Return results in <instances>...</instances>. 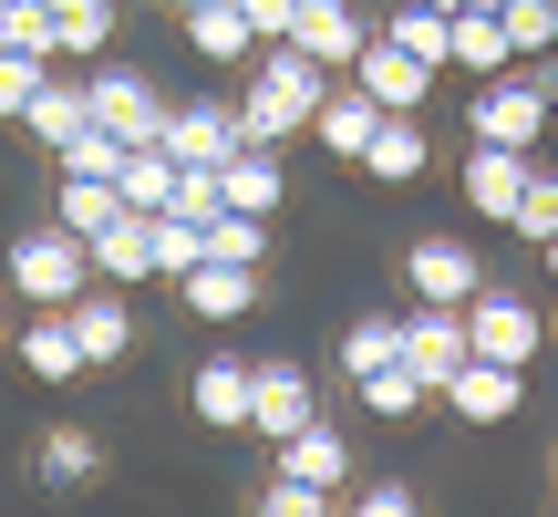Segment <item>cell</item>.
<instances>
[{
  "instance_id": "14",
  "label": "cell",
  "mask_w": 558,
  "mask_h": 517,
  "mask_svg": "<svg viewBox=\"0 0 558 517\" xmlns=\"http://www.w3.org/2000/svg\"><path fill=\"white\" fill-rule=\"evenodd\" d=\"M218 197L239 207V218H279V197H290V177H279V145H239V156L218 166Z\"/></svg>"
},
{
  "instance_id": "16",
  "label": "cell",
  "mask_w": 558,
  "mask_h": 517,
  "mask_svg": "<svg viewBox=\"0 0 558 517\" xmlns=\"http://www.w3.org/2000/svg\"><path fill=\"white\" fill-rule=\"evenodd\" d=\"M177 290H186V311H197V321H218V332H228L239 311H259V269H228V258H197Z\"/></svg>"
},
{
  "instance_id": "44",
  "label": "cell",
  "mask_w": 558,
  "mask_h": 517,
  "mask_svg": "<svg viewBox=\"0 0 558 517\" xmlns=\"http://www.w3.org/2000/svg\"><path fill=\"white\" fill-rule=\"evenodd\" d=\"M548 279H558V239H548Z\"/></svg>"
},
{
  "instance_id": "43",
  "label": "cell",
  "mask_w": 558,
  "mask_h": 517,
  "mask_svg": "<svg viewBox=\"0 0 558 517\" xmlns=\"http://www.w3.org/2000/svg\"><path fill=\"white\" fill-rule=\"evenodd\" d=\"M456 11H507V0H456Z\"/></svg>"
},
{
  "instance_id": "5",
  "label": "cell",
  "mask_w": 558,
  "mask_h": 517,
  "mask_svg": "<svg viewBox=\"0 0 558 517\" xmlns=\"http://www.w3.org/2000/svg\"><path fill=\"white\" fill-rule=\"evenodd\" d=\"M83 104H94V124H114L124 145H156L166 135V94L145 73H124V62H94V73H83Z\"/></svg>"
},
{
  "instance_id": "31",
  "label": "cell",
  "mask_w": 558,
  "mask_h": 517,
  "mask_svg": "<svg viewBox=\"0 0 558 517\" xmlns=\"http://www.w3.org/2000/svg\"><path fill=\"white\" fill-rule=\"evenodd\" d=\"M94 279H156V258H145V218H135V207H124V218L94 239Z\"/></svg>"
},
{
  "instance_id": "41",
  "label": "cell",
  "mask_w": 558,
  "mask_h": 517,
  "mask_svg": "<svg viewBox=\"0 0 558 517\" xmlns=\"http://www.w3.org/2000/svg\"><path fill=\"white\" fill-rule=\"evenodd\" d=\"M352 517H424V497H414V486H393V477H383V486H362V507Z\"/></svg>"
},
{
  "instance_id": "24",
  "label": "cell",
  "mask_w": 558,
  "mask_h": 517,
  "mask_svg": "<svg viewBox=\"0 0 558 517\" xmlns=\"http://www.w3.org/2000/svg\"><path fill=\"white\" fill-rule=\"evenodd\" d=\"M21 362H32L41 383H73V373H83V341H73V321H62V311H32V321H21Z\"/></svg>"
},
{
  "instance_id": "6",
  "label": "cell",
  "mask_w": 558,
  "mask_h": 517,
  "mask_svg": "<svg viewBox=\"0 0 558 517\" xmlns=\"http://www.w3.org/2000/svg\"><path fill=\"white\" fill-rule=\"evenodd\" d=\"M403 279H414V300H456V311H465V300L486 290V258L465 249L456 228H435V239H414V249H403Z\"/></svg>"
},
{
  "instance_id": "29",
  "label": "cell",
  "mask_w": 558,
  "mask_h": 517,
  "mask_svg": "<svg viewBox=\"0 0 558 517\" xmlns=\"http://www.w3.org/2000/svg\"><path fill=\"white\" fill-rule=\"evenodd\" d=\"M445 32H456V11H435V0H403V11L383 21V41L414 52V62H435V73H445Z\"/></svg>"
},
{
  "instance_id": "4",
  "label": "cell",
  "mask_w": 558,
  "mask_h": 517,
  "mask_svg": "<svg viewBox=\"0 0 558 517\" xmlns=\"http://www.w3.org/2000/svg\"><path fill=\"white\" fill-rule=\"evenodd\" d=\"M538 341H548V311L527 290H497V279H486L476 300H465V352H486V362H538Z\"/></svg>"
},
{
  "instance_id": "22",
  "label": "cell",
  "mask_w": 558,
  "mask_h": 517,
  "mask_svg": "<svg viewBox=\"0 0 558 517\" xmlns=\"http://www.w3.org/2000/svg\"><path fill=\"white\" fill-rule=\"evenodd\" d=\"M507 62H518V52H507V32H497V11H456V32H445V73H507Z\"/></svg>"
},
{
  "instance_id": "8",
  "label": "cell",
  "mask_w": 558,
  "mask_h": 517,
  "mask_svg": "<svg viewBox=\"0 0 558 517\" xmlns=\"http://www.w3.org/2000/svg\"><path fill=\"white\" fill-rule=\"evenodd\" d=\"M166 156H177V166H228V156H239V104H166Z\"/></svg>"
},
{
  "instance_id": "9",
  "label": "cell",
  "mask_w": 558,
  "mask_h": 517,
  "mask_svg": "<svg viewBox=\"0 0 558 517\" xmlns=\"http://www.w3.org/2000/svg\"><path fill=\"white\" fill-rule=\"evenodd\" d=\"M435 394L456 404L465 424H507V414H518V404H527V383H518V362H486V352H465L456 373L435 383Z\"/></svg>"
},
{
  "instance_id": "10",
  "label": "cell",
  "mask_w": 558,
  "mask_h": 517,
  "mask_svg": "<svg viewBox=\"0 0 558 517\" xmlns=\"http://www.w3.org/2000/svg\"><path fill=\"white\" fill-rule=\"evenodd\" d=\"M527 177H538V166H527L518 145H476V156H465V207H476V218H497V228H518Z\"/></svg>"
},
{
  "instance_id": "35",
  "label": "cell",
  "mask_w": 558,
  "mask_h": 517,
  "mask_svg": "<svg viewBox=\"0 0 558 517\" xmlns=\"http://www.w3.org/2000/svg\"><path fill=\"white\" fill-rule=\"evenodd\" d=\"M94 477V435H83V424H52V435H41V486H83Z\"/></svg>"
},
{
  "instance_id": "30",
  "label": "cell",
  "mask_w": 558,
  "mask_h": 517,
  "mask_svg": "<svg viewBox=\"0 0 558 517\" xmlns=\"http://www.w3.org/2000/svg\"><path fill=\"white\" fill-rule=\"evenodd\" d=\"M52 11V52H104L114 41V0H41Z\"/></svg>"
},
{
  "instance_id": "39",
  "label": "cell",
  "mask_w": 558,
  "mask_h": 517,
  "mask_svg": "<svg viewBox=\"0 0 558 517\" xmlns=\"http://www.w3.org/2000/svg\"><path fill=\"white\" fill-rule=\"evenodd\" d=\"M41 83H52V62H41V52H0V124H21V104H32Z\"/></svg>"
},
{
  "instance_id": "18",
  "label": "cell",
  "mask_w": 558,
  "mask_h": 517,
  "mask_svg": "<svg viewBox=\"0 0 558 517\" xmlns=\"http://www.w3.org/2000/svg\"><path fill=\"white\" fill-rule=\"evenodd\" d=\"M186 404H197V424H218V435L248 424V362L239 352H207L197 373H186Z\"/></svg>"
},
{
  "instance_id": "38",
  "label": "cell",
  "mask_w": 558,
  "mask_h": 517,
  "mask_svg": "<svg viewBox=\"0 0 558 517\" xmlns=\"http://www.w3.org/2000/svg\"><path fill=\"white\" fill-rule=\"evenodd\" d=\"M259 517H331V486H311V477H279V466H269V486H259Z\"/></svg>"
},
{
  "instance_id": "1",
  "label": "cell",
  "mask_w": 558,
  "mask_h": 517,
  "mask_svg": "<svg viewBox=\"0 0 558 517\" xmlns=\"http://www.w3.org/2000/svg\"><path fill=\"white\" fill-rule=\"evenodd\" d=\"M320 94H331V73H320L300 41H259V73H248L239 135H248V145H290V135H311Z\"/></svg>"
},
{
  "instance_id": "25",
  "label": "cell",
  "mask_w": 558,
  "mask_h": 517,
  "mask_svg": "<svg viewBox=\"0 0 558 517\" xmlns=\"http://www.w3.org/2000/svg\"><path fill=\"white\" fill-rule=\"evenodd\" d=\"M83 124H94V104H83V83H41V94L21 104V135H41V145H73Z\"/></svg>"
},
{
  "instance_id": "27",
  "label": "cell",
  "mask_w": 558,
  "mask_h": 517,
  "mask_svg": "<svg viewBox=\"0 0 558 517\" xmlns=\"http://www.w3.org/2000/svg\"><path fill=\"white\" fill-rule=\"evenodd\" d=\"M114 218H124V197H114V187H94V177H62V197H52V228H73V239L94 249Z\"/></svg>"
},
{
  "instance_id": "23",
  "label": "cell",
  "mask_w": 558,
  "mask_h": 517,
  "mask_svg": "<svg viewBox=\"0 0 558 517\" xmlns=\"http://www.w3.org/2000/svg\"><path fill=\"white\" fill-rule=\"evenodd\" d=\"M352 394H362V414H383V424H403V414H424V394H435V383H424L414 362L393 352V362H373V373H362Z\"/></svg>"
},
{
  "instance_id": "32",
  "label": "cell",
  "mask_w": 558,
  "mask_h": 517,
  "mask_svg": "<svg viewBox=\"0 0 558 517\" xmlns=\"http://www.w3.org/2000/svg\"><path fill=\"white\" fill-rule=\"evenodd\" d=\"M52 156H62V177H94V187H114V177H124V135H114V124H83V135H73V145H52Z\"/></svg>"
},
{
  "instance_id": "17",
  "label": "cell",
  "mask_w": 558,
  "mask_h": 517,
  "mask_svg": "<svg viewBox=\"0 0 558 517\" xmlns=\"http://www.w3.org/2000/svg\"><path fill=\"white\" fill-rule=\"evenodd\" d=\"M373 124H383V104L362 94V83H331V94H320V115H311V135H320V156H352V166H362Z\"/></svg>"
},
{
  "instance_id": "21",
  "label": "cell",
  "mask_w": 558,
  "mask_h": 517,
  "mask_svg": "<svg viewBox=\"0 0 558 517\" xmlns=\"http://www.w3.org/2000/svg\"><path fill=\"white\" fill-rule=\"evenodd\" d=\"M424 156H435V145H424V124H414V115H383V124H373V145H362V166H373L383 187H414V177H424Z\"/></svg>"
},
{
  "instance_id": "28",
  "label": "cell",
  "mask_w": 558,
  "mask_h": 517,
  "mask_svg": "<svg viewBox=\"0 0 558 517\" xmlns=\"http://www.w3.org/2000/svg\"><path fill=\"white\" fill-rule=\"evenodd\" d=\"M145 258H156V279H186L207 258V228L177 218V207H156V218H145Z\"/></svg>"
},
{
  "instance_id": "3",
  "label": "cell",
  "mask_w": 558,
  "mask_h": 517,
  "mask_svg": "<svg viewBox=\"0 0 558 517\" xmlns=\"http://www.w3.org/2000/svg\"><path fill=\"white\" fill-rule=\"evenodd\" d=\"M548 115H558L548 83L507 62V73H486V83H476V104H465V135H476V145H518V156H527V145L548 135Z\"/></svg>"
},
{
  "instance_id": "2",
  "label": "cell",
  "mask_w": 558,
  "mask_h": 517,
  "mask_svg": "<svg viewBox=\"0 0 558 517\" xmlns=\"http://www.w3.org/2000/svg\"><path fill=\"white\" fill-rule=\"evenodd\" d=\"M0 279H11L21 300H41V311H62V300L94 290V249H83L73 228H21L11 258H0Z\"/></svg>"
},
{
  "instance_id": "20",
  "label": "cell",
  "mask_w": 558,
  "mask_h": 517,
  "mask_svg": "<svg viewBox=\"0 0 558 517\" xmlns=\"http://www.w3.org/2000/svg\"><path fill=\"white\" fill-rule=\"evenodd\" d=\"M186 21V52H207V62H259V32L239 21V0H197V11H177Z\"/></svg>"
},
{
  "instance_id": "37",
  "label": "cell",
  "mask_w": 558,
  "mask_h": 517,
  "mask_svg": "<svg viewBox=\"0 0 558 517\" xmlns=\"http://www.w3.org/2000/svg\"><path fill=\"white\" fill-rule=\"evenodd\" d=\"M0 52H41L52 62V11H41V0H0Z\"/></svg>"
},
{
  "instance_id": "45",
  "label": "cell",
  "mask_w": 558,
  "mask_h": 517,
  "mask_svg": "<svg viewBox=\"0 0 558 517\" xmlns=\"http://www.w3.org/2000/svg\"><path fill=\"white\" fill-rule=\"evenodd\" d=\"M177 11H197V0H177Z\"/></svg>"
},
{
  "instance_id": "34",
  "label": "cell",
  "mask_w": 558,
  "mask_h": 517,
  "mask_svg": "<svg viewBox=\"0 0 558 517\" xmlns=\"http://www.w3.org/2000/svg\"><path fill=\"white\" fill-rule=\"evenodd\" d=\"M393 352H403V321H383V311H362L352 332H341V373H352V383L373 373V362H393Z\"/></svg>"
},
{
  "instance_id": "36",
  "label": "cell",
  "mask_w": 558,
  "mask_h": 517,
  "mask_svg": "<svg viewBox=\"0 0 558 517\" xmlns=\"http://www.w3.org/2000/svg\"><path fill=\"white\" fill-rule=\"evenodd\" d=\"M497 32H507V52H558V0H507Z\"/></svg>"
},
{
  "instance_id": "46",
  "label": "cell",
  "mask_w": 558,
  "mask_h": 517,
  "mask_svg": "<svg viewBox=\"0 0 558 517\" xmlns=\"http://www.w3.org/2000/svg\"><path fill=\"white\" fill-rule=\"evenodd\" d=\"M435 11H456V0H435Z\"/></svg>"
},
{
  "instance_id": "11",
  "label": "cell",
  "mask_w": 558,
  "mask_h": 517,
  "mask_svg": "<svg viewBox=\"0 0 558 517\" xmlns=\"http://www.w3.org/2000/svg\"><path fill=\"white\" fill-rule=\"evenodd\" d=\"M311 414H320V404H311V373H300V362H248V424H259L269 445L300 435Z\"/></svg>"
},
{
  "instance_id": "33",
  "label": "cell",
  "mask_w": 558,
  "mask_h": 517,
  "mask_svg": "<svg viewBox=\"0 0 558 517\" xmlns=\"http://www.w3.org/2000/svg\"><path fill=\"white\" fill-rule=\"evenodd\" d=\"M207 258H228V269H259V258H269V218L218 207V218H207Z\"/></svg>"
},
{
  "instance_id": "40",
  "label": "cell",
  "mask_w": 558,
  "mask_h": 517,
  "mask_svg": "<svg viewBox=\"0 0 558 517\" xmlns=\"http://www.w3.org/2000/svg\"><path fill=\"white\" fill-rule=\"evenodd\" d=\"M518 239H558V166H538V177H527V207H518Z\"/></svg>"
},
{
  "instance_id": "13",
  "label": "cell",
  "mask_w": 558,
  "mask_h": 517,
  "mask_svg": "<svg viewBox=\"0 0 558 517\" xmlns=\"http://www.w3.org/2000/svg\"><path fill=\"white\" fill-rule=\"evenodd\" d=\"M403 362H414L424 383H445L465 362V311L456 300H414V311H403Z\"/></svg>"
},
{
  "instance_id": "42",
  "label": "cell",
  "mask_w": 558,
  "mask_h": 517,
  "mask_svg": "<svg viewBox=\"0 0 558 517\" xmlns=\"http://www.w3.org/2000/svg\"><path fill=\"white\" fill-rule=\"evenodd\" d=\"M290 11H300V0H239V21H248L259 41H279V32H290Z\"/></svg>"
},
{
  "instance_id": "15",
  "label": "cell",
  "mask_w": 558,
  "mask_h": 517,
  "mask_svg": "<svg viewBox=\"0 0 558 517\" xmlns=\"http://www.w3.org/2000/svg\"><path fill=\"white\" fill-rule=\"evenodd\" d=\"M62 321H73V341H83V373H94V362H124V352H135V311H124V300H104V290L62 300Z\"/></svg>"
},
{
  "instance_id": "26",
  "label": "cell",
  "mask_w": 558,
  "mask_h": 517,
  "mask_svg": "<svg viewBox=\"0 0 558 517\" xmlns=\"http://www.w3.org/2000/svg\"><path fill=\"white\" fill-rule=\"evenodd\" d=\"M114 197L135 207V218H156V207L177 197V156H166V145H124V177H114Z\"/></svg>"
},
{
  "instance_id": "12",
  "label": "cell",
  "mask_w": 558,
  "mask_h": 517,
  "mask_svg": "<svg viewBox=\"0 0 558 517\" xmlns=\"http://www.w3.org/2000/svg\"><path fill=\"white\" fill-rule=\"evenodd\" d=\"M279 41H300V52H311L320 73H331V62H352L362 41H373V21H362L352 0H300V11H290V32H279Z\"/></svg>"
},
{
  "instance_id": "19",
  "label": "cell",
  "mask_w": 558,
  "mask_h": 517,
  "mask_svg": "<svg viewBox=\"0 0 558 517\" xmlns=\"http://www.w3.org/2000/svg\"><path fill=\"white\" fill-rule=\"evenodd\" d=\"M269 466H279V477H311V486H341V477H352V445H341L331 424L311 414L300 435H279V445H269Z\"/></svg>"
},
{
  "instance_id": "7",
  "label": "cell",
  "mask_w": 558,
  "mask_h": 517,
  "mask_svg": "<svg viewBox=\"0 0 558 517\" xmlns=\"http://www.w3.org/2000/svg\"><path fill=\"white\" fill-rule=\"evenodd\" d=\"M352 83H362V94H373L383 104V115H424V94H435V62H414V52H393V41H362V52H352Z\"/></svg>"
}]
</instances>
